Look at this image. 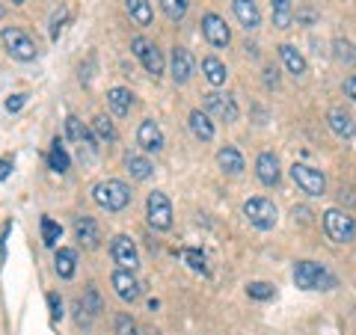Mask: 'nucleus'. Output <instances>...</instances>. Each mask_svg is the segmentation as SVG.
<instances>
[{"mask_svg":"<svg viewBox=\"0 0 356 335\" xmlns=\"http://www.w3.org/2000/svg\"><path fill=\"white\" fill-rule=\"evenodd\" d=\"M116 335H140L137 332V323L131 320V315H119L116 318Z\"/></svg>","mask_w":356,"mask_h":335,"instance_id":"e433bc0d","label":"nucleus"},{"mask_svg":"<svg viewBox=\"0 0 356 335\" xmlns=\"http://www.w3.org/2000/svg\"><path fill=\"white\" fill-rule=\"evenodd\" d=\"M54 264H57L60 279H72V276H74V267H77V252L69 250V247H60V250H57V259H54Z\"/></svg>","mask_w":356,"mask_h":335,"instance_id":"cd10ccee","label":"nucleus"},{"mask_svg":"<svg viewBox=\"0 0 356 335\" xmlns=\"http://www.w3.org/2000/svg\"><path fill=\"white\" fill-rule=\"evenodd\" d=\"M294 282H297V288H303V291H330V288H336V276L315 261H297Z\"/></svg>","mask_w":356,"mask_h":335,"instance_id":"f03ea898","label":"nucleus"},{"mask_svg":"<svg viewBox=\"0 0 356 335\" xmlns=\"http://www.w3.org/2000/svg\"><path fill=\"white\" fill-rule=\"evenodd\" d=\"M294 24V3L291 0H273V27L288 30Z\"/></svg>","mask_w":356,"mask_h":335,"instance_id":"bb28decb","label":"nucleus"},{"mask_svg":"<svg viewBox=\"0 0 356 335\" xmlns=\"http://www.w3.org/2000/svg\"><path fill=\"white\" fill-rule=\"evenodd\" d=\"M48 163H51V170H54V172H60V175H63V172H69V163H72V161H69V152H65V146H63V140H60V137L51 142Z\"/></svg>","mask_w":356,"mask_h":335,"instance_id":"c85d7f7f","label":"nucleus"},{"mask_svg":"<svg viewBox=\"0 0 356 335\" xmlns=\"http://www.w3.org/2000/svg\"><path fill=\"white\" fill-rule=\"evenodd\" d=\"M60 238H63L60 222H54L51 217H42V240H44V247H57Z\"/></svg>","mask_w":356,"mask_h":335,"instance_id":"c756f323","label":"nucleus"},{"mask_svg":"<svg viewBox=\"0 0 356 335\" xmlns=\"http://www.w3.org/2000/svg\"><path fill=\"white\" fill-rule=\"evenodd\" d=\"M202 36L214 44V48H226L232 42V33L226 27V21H222L217 13H205L202 15Z\"/></svg>","mask_w":356,"mask_h":335,"instance_id":"f8f14e48","label":"nucleus"},{"mask_svg":"<svg viewBox=\"0 0 356 335\" xmlns=\"http://www.w3.org/2000/svg\"><path fill=\"white\" fill-rule=\"evenodd\" d=\"M264 81H267V86H276V83H280V77H276V69H273V65H270V69H264Z\"/></svg>","mask_w":356,"mask_h":335,"instance_id":"37998d69","label":"nucleus"},{"mask_svg":"<svg viewBox=\"0 0 356 335\" xmlns=\"http://www.w3.org/2000/svg\"><path fill=\"white\" fill-rule=\"evenodd\" d=\"M187 125H191L196 140H202V142L214 140V125H211V119H208L205 110H193V113L187 116Z\"/></svg>","mask_w":356,"mask_h":335,"instance_id":"412c9836","label":"nucleus"},{"mask_svg":"<svg viewBox=\"0 0 356 335\" xmlns=\"http://www.w3.org/2000/svg\"><path fill=\"white\" fill-rule=\"evenodd\" d=\"M217 163H220V170L229 172V175H241L243 172V158H241V152L235 146H222L217 152Z\"/></svg>","mask_w":356,"mask_h":335,"instance_id":"4be33fe9","label":"nucleus"},{"mask_svg":"<svg viewBox=\"0 0 356 335\" xmlns=\"http://www.w3.org/2000/svg\"><path fill=\"white\" fill-rule=\"evenodd\" d=\"M137 142L143 152H161L163 149V131L158 128L154 119H143L140 131H137Z\"/></svg>","mask_w":356,"mask_h":335,"instance_id":"2eb2a0df","label":"nucleus"},{"mask_svg":"<svg viewBox=\"0 0 356 335\" xmlns=\"http://www.w3.org/2000/svg\"><path fill=\"white\" fill-rule=\"evenodd\" d=\"M131 51H134V57H137V60L143 63V69H146L152 77L163 74V54H161L158 44H152L149 39L137 36V39L131 42Z\"/></svg>","mask_w":356,"mask_h":335,"instance_id":"0eeeda50","label":"nucleus"},{"mask_svg":"<svg viewBox=\"0 0 356 335\" xmlns=\"http://www.w3.org/2000/svg\"><path fill=\"white\" fill-rule=\"evenodd\" d=\"M65 137H69L72 142H77V149H81V158H83V152H86V158H89V161L95 158L98 146H95V140H92V133H89V128H86L77 116H69V119H65Z\"/></svg>","mask_w":356,"mask_h":335,"instance_id":"9b49d317","label":"nucleus"},{"mask_svg":"<svg viewBox=\"0 0 356 335\" xmlns=\"http://www.w3.org/2000/svg\"><path fill=\"white\" fill-rule=\"evenodd\" d=\"M24 101H27V95H9L6 98V110L9 113H18V110L24 107Z\"/></svg>","mask_w":356,"mask_h":335,"instance_id":"58836bf2","label":"nucleus"},{"mask_svg":"<svg viewBox=\"0 0 356 335\" xmlns=\"http://www.w3.org/2000/svg\"><path fill=\"white\" fill-rule=\"evenodd\" d=\"M332 51H336L339 63H348V65L356 63V51H353V44L348 39H336V42H332Z\"/></svg>","mask_w":356,"mask_h":335,"instance_id":"72a5a7b5","label":"nucleus"},{"mask_svg":"<svg viewBox=\"0 0 356 335\" xmlns=\"http://www.w3.org/2000/svg\"><path fill=\"white\" fill-rule=\"evenodd\" d=\"M3 44H6V51L13 54L15 60H21V63H33L39 57L36 42H33L21 27H6L3 30Z\"/></svg>","mask_w":356,"mask_h":335,"instance_id":"39448f33","label":"nucleus"},{"mask_svg":"<svg viewBox=\"0 0 356 335\" xmlns=\"http://www.w3.org/2000/svg\"><path fill=\"white\" fill-rule=\"evenodd\" d=\"M232 9H235L243 30H259L261 13H259V6H255V0H232Z\"/></svg>","mask_w":356,"mask_h":335,"instance_id":"a211bd4d","label":"nucleus"},{"mask_svg":"<svg viewBox=\"0 0 356 335\" xmlns=\"http://www.w3.org/2000/svg\"><path fill=\"white\" fill-rule=\"evenodd\" d=\"M243 217H247L255 229L270 231L276 226V220H280V211H276V205L270 202V199L255 196V199H250V202L243 205Z\"/></svg>","mask_w":356,"mask_h":335,"instance_id":"20e7f679","label":"nucleus"},{"mask_svg":"<svg viewBox=\"0 0 356 335\" xmlns=\"http://www.w3.org/2000/svg\"><path fill=\"white\" fill-rule=\"evenodd\" d=\"M48 309H51V320L60 323L63 320V300H60V294H48Z\"/></svg>","mask_w":356,"mask_h":335,"instance_id":"4c0bfd02","label":"nucleus"},{"mask_svg":"<svg viewBox=\"0 0 356 335\" xmlns=\"http://www.w3.org/2000/svg\"><path fill=\"white\" fill-rule=\"evenodd\" d=\"M0 21H3V3H0Z\"/></svg>","mask_w":356,"mask_h":335,"instance_id":"a18cd8bd","label":"nucleus"},{"mask_svg":"<svg viewBox=\"0 0 356 335\" xmlns=\"http://www.w3.org/2000/svg\"><path fill=\"white\" fill-rule=\"evenodd\" d=\"M178 255H181V261H187V267H191V270H196V273H208V261H205V255L202 252H199V250H191V247H184L181 252H178Z\"/></svg>","mask_w":356,"mask_h":335,"instance_id":"7c9ffc66","label":"nucleus"},{"mask_svg":"<svg viewBox=\"0 0 356 335\" xmlns=\"http://www.w3.org/2000/svg\"><path fill=\"white\" fill-rule=\"evenodd\" d=\"M107 104H110V110H113V116L125 119V116L131 113V107H134L131 89H125V86H113V89L107 92Z\"/></svg>","mask_w":356,"mask_h":335,"instance_id":"aec40b11","label":"nucleus"},{"mask_svg":"<svg viewBox=\"0 0 356 335\" xmlns=\"http://www.w3.org/2000/svg\"><path fill=\"white\" fill-rule=\"evenodd\" d=\"M146 211H149V226L152 229H158V231H166L172 226V205H170V199H166L163 193H149L146 199Z\"/></svg>","mask_w":356,"mask_h":335,"instance_id":"6e6552de","label":"nucleus"},{"mask_svg":"<svg viewBox=\"0 0 356 335\" xmlns=\"http://www.w3.org/2000/svg\"><path fill=\"white\" fill-rule=\"evenodd\" d=\"M344 92H348V98H353V101H356V74H350L348 81H344Z\"/></svg>","mask_w":356,"mask_h":335,"instance_id":"79ce46f5","label":"nucleus"},{"mask_svg":"<svg viewBox=\"0 0 356 335\" xmlns=\"http://www.w3.org/2000/svg\"><path fill=\"white\" fill-rule=\"evenodd\" d=\"M280 57H282V63H285V69L291 72L294 77L306 74V57L294 48V44H280Z\"/></svg>","mask_w":356,"mask_h":335,"instance_id":"5701e85b","label":"nucleus"},{"mask_svg":"<svg viewBox=\"0 0 356 335\" xmlns=\"http://www.w3.org/2000/svg\"><path fill=\"white\" fill-rule=\"evenodd\" d=\"M291 178H294V184L309 196H324L327 193V178H324L321 170H315V166L294 163L291 166Z\"/></svg>","mask_w":356,"mask_h":335,"instance_id":"423d86ee","label":"nucleus"},{"mask_svg":"<svg viewBox=\"0 0 356 335\" xmlns=\"http://www.w3.org/2000/svg\"><path fill=\"white\" fill-rule=\"evenodd\" d=\"M92 199L104 211H110V214H119V211H125L131 205V187L125 181H119V178H104V181H98L92 187Z\"/></svg>","mask_w":356,"mask_h":335,"instance_id":"f257e3e1","label":"nucleus"},{"mask_svg":"<svg viewBox=\"0 0 356 335\" xmlns=\"http://www.w3.org/2000/svg\"><path fill=\"white\" fill-rule=\"evenodd\" d=\"M125 166H128L131 178H137V181H149L152 172H154L152 161H149V158H140V154H128V158H125Z\"/></svg>","mask_w":356,"mask_h":335,"instance_id":"a878e982","label":"nucleus"},{"mask_svg":"<svg viewBox=\"0 0 356 335\" xmlns=\"http://www.w3.org/2000/svg\"><path fill=\"white\" fill-rule=\"evenodd\" d=\"M63 21H65V9H60L57 15H54V27H51V39H60V27H63Z\"/></svg>","mask_w":356,"mask_h":335,"instance_id":"ea45409f","label":"nucleus"},{"mask_svg":"<svg viewBox=\"0 0 356 335\" xmlns=\"http://www.w3.org/2000/svg\"><path fill=\"white\" fill-rule=\"evenodd\" d=\"M196 69V60L187 48H172V60H170V72H172V81L175 83H187L193 77Z\"/></svg>","mask_w":356,"mask_h":335,"instance_id":"4468645a","label":"nucleus"},{"mask_svg":"<svg viewBox=\"0 0 356 335\" xmlns=\"http://www.w3.org/2000/svg\"><path fill=\"white\" fill-rule=\"evenodd\" d=\"M327 122H330V128H332V133L336 137H341V140H350L353 137V119H350V113L344 107H332L330 113H327Z\"/></svg>","mask_w":356,"mask_h":335,"instance_id":"6ab92c4d","label":"nucleus"},{"mask_svg":"<svg viewBox=\"0 0 356 335\" xmlns=\"http://www.w3.org/2000/svg\"><path fill=\"white\" fill-rule=\"evenodd\" d=\"M247 294L252 300H270V297H276V288L267 285V282H250L247 285Z\"/></svg>","mask_w":356,"mask_h":335,"instance_id":"f704fd0d","label":"nucleus"},{"mask_svg":"<svg viewBox=\"0 0 356 335\" xmlns=\"http://www.w3.org/2000/svg\"><path fill=\"white\" fill-rule=\"evenodd\" d=\"M83 309L89 311V315H98V311H102V300H98V291L95 288H86V294H83Z\"/></svg>","mask_w":356,"mask_h":335,"instance_id":"c9c22d12","label":"nucleus"},{"mask_svg":"<svg viewBox=\"0 0 356 335\" xmlns=\"http://www.w3.org/2000/svg\"><path fill=\"white\" fill-rule=\"evenodd\" d=\"M125 9H128V15L137 21L140 27H149V24H152V18H154L149 0H125Z\"/></svg>","mask_w":356,"mask_h":335,"instance_id":"393cba45","label":"nucleus"},{"mask_svg":"<svg viewBox=\"0 0 356 335\" xmlns=\"http://www.w3.org/2000/svg\"><path fill=\"white\" fill-rule=\"evenodd\" d=\"M9 172H13V161H9V158H0V181H6Z\"/></svg>","mask_w":356,"mask_h":335,"instance_id":"a19ab883","label":"nucleus"},{"mask_svg":"<svg viewBox=\"0 0 356 335\" xmlns=\"http://www.w3.org/2000/svg\"><path fill=\"white\" fill-rule=\"evenodd\" d=\"M161 9L166 13V18L181 21L187 15V9H191V0H161Z\"/></svg>","mask_w":356,"mask_h":335,"instance_id":"473e14b6","label":"nucleus"},{"mask_svg":"<svg viewBox=\"0 0 356 335\" xmlns=\"http://www.w3.org/2000/svg\"><path fill=\"white\" fill-rule=\"evenodd\" d=\"M324 231L330 240L336 243H350L356 238V222L348 211H339V208H330L324 214Z\"/></svg>","mask_w":356,"mask_h":335,"instance_id":"7ed1b4c3","label":"nucleus"},{"mask_svg":"<svg viewBox=\"0 0 356 335\" xmlns=\"http://www.w3.org/2000/svg\"><path fill=\"white\" fill-rule=\"evenodd\" d=\"M110 282H113L119 300H125V303H137L140 294H143V285L137 282L134 270H116L113 276H110Z\"/></svg>","mask_w":356,"mask_h":335,"instance_id":"ddd939ff","label":"nucleus"},{"mask_svg":"<svg viewBox=\"0 0 356 335\" xmlns=\"http://www.w3.org/2000/svg\"><path fill=\"white\" fill-rule=\"evenodd\" d=\"M74 238L81 240V247L95 250L98 243H102V229H98V222L92 217H77L74 220Z\"/></svg>","mask_w":356,"mask_h":335,"instance_id":"dca6fc26","label":"nucleus"},{"mask_svg":"<svg viewBox=\"0 0 356 335\" xmlns=\"http://www.w3.org/2000/svg\"><path fill=\"white\" fill-rule=\"evenodd\" d=\"M13 3H24V0H13Z\"/></svg>","mask_w":356,"mask_h":335,"instance_id":"49530a36","label":"nucleus"},{"mask_svg":"<svg viewBox=\"0 0 356 335\" xmlns=\"http://www.w3.org/2000/svg\"><path fill=\"white\" fill-rule=\"evenodd\" d=\"M92 131L98 133V140L102 142H116V128H113V122H110L107 116H95L92 119Z\"/></svg>","mask_w":356,"mask_h":335,"instance_id":"2f4dec72","label":"nucleus"},{"mask_svg":"<svg viewBox=\"0 0 356 335\" xmlns=\"http://www.w3.org/2000/svg\"><path fill=\"white\" fill-rule=\"evenodd\" d=\"M297 21H306V24H312V21H315V13H309V9H306V13H297Z\"/></svg>","mask_w":356,"mask_h":335,"instance_id":"c03bdc74","label":"nucleus"},{"mask_svg":"<svg viewBox=\"0 0 356 335\" xmlns=\"http://www.w3.org/2000/svg\"><path fill=\"white\" fill-rule=\"evenodd\" d=\"M205 98V113L217 116L220 122H238V104L235 98L226 95V92H208Z\"/></svg>","mask_w":356,"mask_h":335,"instance_id":"9d476101","label":"nucleus"},{"mask_svg":"<svg viewBox=\"0 0 356 335\" xmlns=\"http://www.w3.org/2000/svg\"><path fill=\"white\" fill-rule=\"evenodd\" d=\"M202 74H205V81L211 86H222V83H226V77H229L226 65H222L217 57H205L202 60Z\"/></svg>","mask_w":356,"mask_h":335,"instance_id":"b1692460","label":"nucleus"},{"mask_svg":"<svg viewBox=\"0 0 356 335\" xmlns=\"http://www.w3.org/2000/svg\"><path fill=\"white\" fill-rule=\"evenodd\" d=\"M110 255L119 264V270H137L140 267V252L128 234H116L113 243H110Z\"/></svg>","mask_w":356,"mask_h":335,"instance_id":"1a4fd4ad","label":"nucleus"},{"mask_svg":"<svg viewBox=\"0 0 356 335\" xmlns=\"http://www.w3.org/2000/svg\"><path fill=\"white\" fill-rule=\"evenodd\" d=\"M255 175H259V181L273 187L280 181V158H276L273 152H261L259 161H255Z\"/></svg>","mask_w":356,"mask_h":335,"instance_id":"f3484780","label":"nucleus"}]
</instances>
